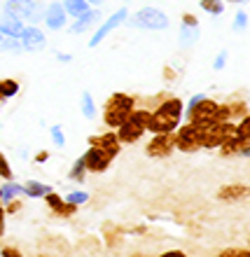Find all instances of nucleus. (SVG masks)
<instances>
[{
  "instance_id": "f257e3e1",
  "label": "nucleus",
  "mask_w": 250,
  "mask_h": 257,
  "mask_svg": "<svg viewBox=\"0 0 250 257\" xmlns=\"http://www.w3.org/2000/svg\"><path fill=\"white\" fill-rule=\"evenodd\" d=\"M189 122H194L196 126H208L213 122H224V119H231V110L229 103L227 105H220L217 101H210L208 96L203 98L199 105H194L192 110H187Z\"/></svg>"
},
{
  "instance_id": "f03ea898",
  "label": "nucleus",
  "mask_w": 250,
  "mask_h": 257,
  "mask_svg": "<svg viewBox=\"0 0 250 257\" xmlns=\"http://www.w3.org/2000/svg\"><path fill=\"white\" fill-rule=\"evenodd\" d=\"M134 108H136L134 96L117 91V94H112L108 101H105V108H103V122H105L108 128H117L129 115H131V112H134Z\"/></svg>"
},
{
  "instance_id": "7ed1b4c3",
  "label": "nucleus",
  "mask_w": 250,
  "mask_h": 257,
  "mask_svg": "<svg viewBox=\"0 0 250 257\" xmlns=\"http://www.w3.org/2000/svg\"><path fill=\"white\" fill-rule=\"evenodd\" d=\"M150 119H152V112H150V110L134 108V112L117 126V138H119V143H124V145L136 143L150 128Z\"/></svg>"
},
{
  "instance_id": "20e7f679",
  "label": "nucleus",
  "mask_w": 250,
  "mask_h": 257,
  "mask_svg": "<svg viewBox=\"0 0 250 257\" xmlns=\"http://www.w3.org/2000/svg\"><path fill=\"white\" fill-rule=\"evenodd\" d=\"M127 24L131 28H143V31H166L171 26V19L159 7H143L138 12L129 14Z\"/></svg>"
},
{
  "instance_id": "39448f33",
  "label": "nucleus",
  "mask_w": 250,
  "mask_h": 257,
  "mask_svg": "<svg viewBox=\"0 0 250 257\" xmlns=\"http://www.w3.org/2000/svg\"><path fill=\"white\" fill-rule=\"evenodd\" d=\"M45 10L47 7H42V3H38V0H7L5 3V12H10L24 24L45 21Z\"/></svg>"
},
{
  "instance_id": "423d86ee",
  "label": "nucleus",
  "mask_w": 250,
  "mask_h": 257,
  "mask_svg": "<svg viewBox=\"0 0 250 257\" xmlns=\"http://www.w3.org/2000/svg\"><path fill=\"white\" fill-rule=\"evenodd\" d=\"M234 134H236V124L231 122V119L208 124V126H203V148L206 150H220Z\"/></svg>"
},
{
  "instance_id": "0eeeda50",
  "label": "nucleus",
  "mask_w": 250,
  "mask_h": 257,
  "mask_svg": "<svg viewBox=\"0 0 250 257\" xmlns=\"http://www.w3.org/2000/svg\"><path fill=\"white\" fill-rule=\"evenodd\" d=\"M176 148L180 152H196L203 148V128L196 126L194 122L178 126L176 131Z\"/></svg>"
},
{
  "instance_id": "6e6552de",
  "label": "nucleus",
  "mask_w": 250,
  "mask_h": 257,
  "mask_svg": "<svg viewBox=\"0 0 250 257\" xmlns=\"http://www.w3.org/2000/svg\"><path fill=\"white\" fill-rule=\"evenodd\" d=\"M127 19H129V10H127V7H119L117 12H112V14L108 17V19L103 21L101 26H98V28L94 31L91 40H89V47H91V49L98 47V45H101V42L105 40V38H108V35L112 33L115 28H119L122 24H127Z\"/></svg>"
},
{
  "instance_id": "1a4fd4ad",
  "label": "nucleus",
  "mask_w": 250,
  "mask_h": 257,
  "mask_svg": "<svg viewBox=\"0 0 250 257\" xmlns=\"http://www.w3.org/2000/svg\"><path fill=\"white\" fill-rule=\"evenodd\" d=\"M176 150V131L173 134H155V138L148 143V157L152 159H164V157H169L171 152Z\"/></svg>"
},
{
  "instance_id": "9d476101",
  "label": "nucleus",
  "mask_w": 250,
  "mask_h": 257,
  "mask_svg": "<svg viewBox=\"0 0 250 257\" xmlns=\"http://www.w3.org/2000/svg\"><path fill=\"white\" fill-rule=\"evenodd\" d=\"M84 162H87V171L91 173H103V171H108L110 162H112V155L105 152V150L96 148V145H89V150L84 152Z\"/></svg>"
},
{
  "instance_id": "9b49d317",
  "label": "nucleus",
  "mask_w": 250,
  "mask_h": 257,
  "mask_svg": "<svg viewBox=\"0 0 250 257\" xmlns=\"http://www.w3.org/2000/svg\"><path fill=\"white\" fill-rule=\"evenodd\" d=\"M66 19H68L66 5H61V3H49L47 10H45V24H47L49 31H61V28L66 26Z\"/></svg>"
},
{
  "instance_id": "f8f14e48",
  "label": "nucleus",
  "mask_w": 250,
  "mask_h": 257,
  "mask_svg": "<svg viewBox=\"0 0 250 257\" xmlns=\"http://www.w3.org/2000/svg\"><path fill=\"white\" fill-rule=\"evenodd\" d=\"M178 124H180V119L169 117V115H164V112H159V110H155V112H152V119H150L148 131H152V136L155 134H173V131L178 128Z\"/></svg>"
},
{
  "instance_id": "ddd939ff",
  "label": "nucleus",
  "mask_w": 250,
  "mask_h": 257,
  "mask_svg": "<svg viewBox=\"0 0 250 257\" xmlns=\"http://www.w3.org/2000/svg\"><path fill=\"white\" fill-rule=\"evenodd\" d=\"M21 45H24V52H40L47 45V38L38 26H28L21 35Z\"/></svg>"
},
{
  "instance_id": "4468645a",
  "label": "nucleus",
  "mask_w": 250,
  "mask_h": 257,
  "mask_svg": "<svg viewBox=\"0 0 250 257\" xmlns=\"http://www.w3.org/2000/svg\"><path fill=\"white\" fill-rule=\"evenodd\" d=\"M96 24H101V10H89V12H84L82 17H77L75 24L68 28V31L73 35H82V33H87V31H91Z\"/></svg>"
},
{
  "instance_id": "2eb2a0df",
  "label": "nucleus",
  "mask_w": 250,
  "mask_h": 257,
  "mask_svg": "<svg viewBox=\"0 0 250 257\" xmlns=\"http://www.w3.org/2000/svg\"><path fill=\"white\" fill-rule=\"evenodd\" d=\"M24 31H26L24 21H19L17 17H12L10 12H3V17H0V33L5 35V38H19V40H21Z\"/></svg>"
},
{
  "instance_id": "dca6fc26",
  "label": "nucleus",
  "mask_w": 250,
  "mask_h": 257,
  "mask_svg": "<svg viewBox=\"0 0 250 257\" xmlns=\"http://www.w3.org/2000/svg\"><path fill=\"white\" fill-rule=\"evenodd\" d=\"M89 145H96V148L105 150V152H110V155L115 157L117 152H119V138H117V134H112V131H108V134H101V136H91L89 138Z\"/></svg>"
},
{
  "instance_id": "f3484780",
  "label": "nucleus",
  "mask_w": 250,
  "mask_h": 257,
  "mask_svg": "<svg viewBox=\"0 0 250 257\" xmlns=\"http://www.w3.org/2000/svg\"><path fill=\"white\" fill-rule=\"evenodd\" d=\"M201 38V28H199V21L196 24H189V21H183L180 26V33H178V40H180V47H194L196 42Z\"/></svg>"
},
{
  "instance_id": "a211bd4d",
  "label": "nucleus",
  "mask_w": 250,
  "mask_h": 257,
  "mask_svg": "<svg viewBox=\"0 0 250 257\" xmlns=\"http://www.w3.org/2000/svg\"><path fill=\"white\" fill-rule=\"evenodd\" d=\"M248 194H250V187H245V185H227V187H222L217 192V199L220 201H241Z\"/></svg>"
},
{
  "instance_id": "6ab92c4d",
  "label": "nucleus",
  "mask_w": 250,
  "mask_h": 257,
  "mask_svg": "<svg viewBox=\"0 0 250 257\" xmlns=\"http://www.w3.org/2000/svg\"><path fill=\"white\" fill-rule=\"evenodd\" d=\"M159 112H164V115H169V117H176V119H180L183 117V101L180 98H166V101L159 105Z\"/></svg>"
},
{
  "instance_id": "aec40b11",
  "label": "nucleus",
  "mask_w": 250,
  "mask_h": 257,
  "mask_svg": "<svg viewBox=\"0 0 250 257\" xmlns=\"http://www.w3.org/2000/svg\"><path fill=\"white\" fill-rule=\"evenodd\" d=\"M80 110H82V115L87 117V119H96L98 108H96V101H94V96H91V91H82Z\"/></svg>"
},
{
  "instance_id": "412c9836",
  "label": "nucleus",
  "mask_w": 250,
  "mask_h": 257,
  "mask_svg": "<svg viewBox=\"0 0 250 257\" xmlns=\"http://www.w3.org/2000/svg\"><path fill=\"white\" fill-rule=\"evenodd\" d=\"M21 194H26V192H24V187H21V185H17V183H12V180H7V185H3V187H0V201H5V203L14 201V199H19Z\"/></svg>"
},
{
  "instance_id": "4be33fe9",
  "label": "nucleus",
  "mask_w": 250,
  "mask_h": 257,
  "mask_svg": "<svg viewBox=\"0 0 250 257\" xmlns=\"http://www.w3.org/2000/svg\"><path fill=\"white\" fill-rule=\"evenodd\" d=\"M24 192H26V196H31V199H42L45 194L52 192V187H49V185L38 183V180H28V183L24 185Z\"/></svg>"
},
{
  "instance_id": "5701e85b",
  "label": "nucleus",
  "mask_w": 250,
  "mask_h": 257,
  "mask_svg": "<svg viewBox=\"0 0 250 257\" xmlns=\"http://www.w3.org/2000/svg\"><path fill=\"white\" fill-rule=\"evenodd\" d=\"M19 94V82L17 80H0V103L10 101Z\"/></svg>"
},
{
  "instance_id": "b1692460",
  "label": "nucleus",
  "mask_w": 250,
  "mask_h": 257,
  "mask_svg": "<svg viewBox=\"0 0 250 257\" xmlns=\"http://www.w3.org/2000/svg\"><path fill=\"white\" fill-rule=\"evenodd\" d=\"M66 5V12H68V17H82L84 12H89V0H66L63 3Z\"/></svg>"
},
{
  "instance_id": "393cba45",
  "label": "nucleus",
  "mask_w": 250,
  "mask_h": 257,
  "mask_svg": "<svg viewBox=\"0 0 250 257\" xmlns=\"http://www.w3.org/2000/svg\"><path fill=\"white\" fill-rule=\"evenodd\" d=\"M84 173H87V162H84V157H80V159H75V164L70 166L68 178H70L73 183H82V180H84Z\"/></svg>"
},
{
  "instance_id": "a878e982",
  "label": "nucleus",
  "mask_w": 250,
  "mask_h": 257,
  "mask_svg": "<svg viewBox=\"0 0 250 257\" xmlns=\"http://www.w3.org/2000/svg\"><path fill=\"white\" fill-rule=\"evenodd\" d=\"M199 7H201L206 14H210V17H220V14L224 12V0H201Z\"/></svg>"
},
{
  "instance_id": "bb28decb",
  "label": "nucleus",
  "mask_w": 250,
  "mask_h": 257,
  "mask_svg": "<svg viewBox=\"0 0 250 257\" xmlns=\"http://www.w3.org/2000/svg\"><path fill=\"white\" fill-rule=\"evenodd\" d=\"M250 19L248 14H245V10H236V14H234V21H231V28L236 31V33H243L245 28H248Z\"/></svg>"
},
{
  "instance_id": "cd10ccee",
  "label": "nucleus",
  "mask_w": 250,
  "mask_h": 257,
  "mask_svg": "<svg viewBox=\"0 0 250 257\" xmlns=\"http://www.w3.org/2000/svg\"><path fill=\"white\" fill-rule=\"evenodd\" d=\"M0 49H3V52H14V54H19V52H24V45H21L19 38H5V40L0 42Z\"/></svg>"
},
{
  "instance_id": "c85d7f7f",
  "label": "nucleus",
  "mask_w": 250,
  "mask_h": 257,
  "mask_svg": "<svg viewBox=\"0 0 250 257\" xmlns=\"http://www.w3.org/2000/svg\"><path fill=\"white\" fill-rule=\"evenodd\" d=\"M45 201H47V206H49L52 210H54V213H59V208H61L63 203H66V199H63L61 194H56V192L52 190L49 194H45Z\"/></svg>"
},
{
  "instance_id": "c756f323",
  "label": "nucleus",
  "mask_w": 250,
  "mask_h": 257,
  "mask_svg": "<svg viewBox=\"0 0 250 257\" xmlns=\"http://www.w3.org/2000/svg\"><path fill=\"white\" fill-rule=\"evenodd\" d=\"M66 201L75 203V206H82V203L89 201V194L84 190H75V192H70V194H66Z\"/></svg>"
},
{
  "instance_id": "7c9ffc66",
  "label": "nucleus",
  "mask_w": 250,
  "mask_h": 257,
  "mask_svg": "<svg viewBox=\"0 0 250 257\" xmlns=\"http://www.w3.org/2000/svg\"><path fill=\"white\" fill-rule=\"evenodd\" d=\"M52 143H54L56 148H63L66 145V134H63V128L56 124V126H52Z\"/></svg>"
},
{
  "instance_id": "2f4dec72",
  "label": "nucleus",
  "mask_w": 250,
  "mask_h": 257,
  "mask_svg": "<svg viewBox=\"0 0 250 257\" xmlns=\"http://www.w3.org/2000/svg\"><path fill=\"white\" fill-rule=\"evenodd\" d=\"M0 176L5 178V180H12L14 178V173H12V166L7 164V157L0 152Z\"/></svg>"
},
{
  "instance_id": "473e14b6",
  "label": "nucleus",
  "mask_w": 250,
  "mask_h": 257,
  "mask_svg": "<svg viewBox=\"0 0 250 257\" xmlns=\"http://www.w3.org/2000/svg\"><path fill=\"white\" fill-rule=\"evenodd\" d=\"M236 131H238V136H243V138L250 141V115L241 117V122L236 124Z\"/></svg>"
},
{
  "instance_id": "72a5a7b5",
  "label": "nucleus",
  "mask_w": 250,
  "mask_h": 257,
  "mask_svg": "<svg viewBox=\"0 0 250 257\" xmlns=\"http://www.w3.org/2000/svg\"><path fill=\"white\" fill-rule=\"evenodd\" d=\"M227 59H229V49H220V54H217L215 61H213V68H215V70H224Z\"/></svg>"
},
{
  "instance_id": "f704fd0d",
  "label": "nucleus",
  "mask_w": 250,
  "mask_h": 257,
  "mask_svg": "<svg viewBox=\"0 0 250 257\" xmlns=\"http://www.w3.org/2000/svg\"><path fill=\"white\" fill-rule=\"evenodd\" d=\"M220 257H250V250H241V248H229V250H222Z\"/></svg>"
},
{
  "instance_id": "c9c22d12",
  "label": "nucleus",
  "mask_w": 250,
  "mask_h": 257,
  "mask_svg": "<svg viewBox=\"0 0 250 257\" xmlns=\"http://www.w3.org/2000/svg\"><path fill=\"white\" fill-rule=\"evenodd\" d=\"M203 98H206V94H196V96H192V98H189V105H187V110H192V108H194V105H199V103H201Z\"/></svg>"
},
{
  "instance_id": "e433bc0d",
  "label": "nucleus",
  "mask_w": 250,
  "mask_h": 257,
  "mask_svg": "<svg viewBox=\"0 0 250 257\" xmlns=\"http://www.w3.org/2000/svg\"><path fill=\"white\" fill-rule=\"evenodd\" d=\"M47 159H49V152H45V150L35 155V162H38V164H45V162H47Z\"/></svg>"
},
{
  "instance_id": "4c0bfd02",
  "label": "nucleus",
  "mask_w": 250,
  "mask_h": 257,
  "mask_svg": "<svg viewBox=\"0 0 250 257\" xmlns=\"http://www.w3.org/2000/svg\"><path fill=\"white\" fill-rule=\"evenodd\" d=\"M56 59H59L61 63H70V61H73V56H70V54H63V52H56Z\"/></svg>"
},
{
  "instance_id": "58836bf2",
  "label": "nucleus",
  "mask_w": 250,
  "mask_h": 257,
  "mask_svg": "<svg viewBox=\"0 0 250 257\" xmlns=\"http://www.w3.org/2000/svg\"><path fill=\"white\" fill-rule=\"evenodd\" d=\"M162 257H185L183 250H169V252H164Z\"/></svg>"
},
{
  "instance_id": "ea45409f",
  "label": "nucleus",
  "mask_w": 250,
  "mask_h": 257,
  "mask_svg": "<svg viewBox=\"0 0 250 257\" xmlns=\"http://www.w3.org/2000/svg\"><path fill=\"white\" fill-rule=\"evenodd\" d=\"M3 227H5V208L0 206V234H3Z\"/></svg>"
},
{
  "instance_id": "a19ab883",
  "label": "nucleus",
  "mask_w": 250,
  "mask_h": 257,
  "mask_svg": "<svg viewBox=\"0 0 250 257\" xmlns=\"http://www.w3.org/2000/svg\"><path fill=\"white\" fill-rule=\"evenodd\" d=\"M19 257V252H14V248H5V250H3V257Z\"/></svg>"
},
{
  "instance_id": "79ce46f5",
  "label": "nucleus",
  "mask_w": 250,
  "mask_h": 257,
  "mask_svg": "<svg viewBox=\"0 0 250 257\" xmlns=\"http://www.w3.org/2000/svg\"><path fill=\"white\" fill-rule=\"evenodd\" d=\"M241 157H250V143H248V145H245L243 150H241Z\"/></svg>"
},
{
  "instance_id": "37998d69",
  "label": "nucleus",
  "mask_w": 250,
  "mask_h": 257,
  "mask_svg": "<svg viewBox=\"0 0 250 257\" xmlns=\"http://www.w3.org/2000/svg\"><path fill=\"white\" fill-rule=\"evenodd\" d=\"M89 5H103V0H89Z\"/></svg>"
},
{
  "instance_id": "c03bdc74",
  "label": "nucleus",
  "mask_w": 250,
  "mask_h": 257,
  "mask_svg": "<svg viewBox=\"0 0 250 257\" xmlns=\"http://www.w3.org/2000/svg\"><path fill=\"white\" fill-rule=\"evenodd\" d=\"M229 3H236V5H241V3H243V0H229Z\"/></svg>"
},
{
  "instance_id": "a18cd8bd",
  "label": "nucleus",
  "mask_w": 250,
  "mask_h": 257,
  "mask_svg": "<svg viewBox=\"0 0 250 257\" xmlns=\"http://www.w3.org/2000/svg\"><path fill=\"white\" fill-rule=\"evenodd\" d=\"M3 38H5V35H3V33H0V42H3Z\"/></svg>"
}]
</instances>
